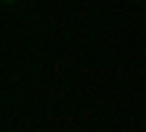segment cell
Listing matches in <instances>:
<instances>
[{
  "label": "cell",
  "mask_w": 146,
  "mask_h": 132,
  "mask_svg": "<svg viewBox=\"0 0 146 132\" xmlns=\"http://www.w3.org/2000/svg\"><path fill=\"white\" fill-rule=\"evenodd\" d=\"M12 3H18V0H3V6H12Z\"/></svg>",
  "instance_id": "cell-1"
}]
</instances>
